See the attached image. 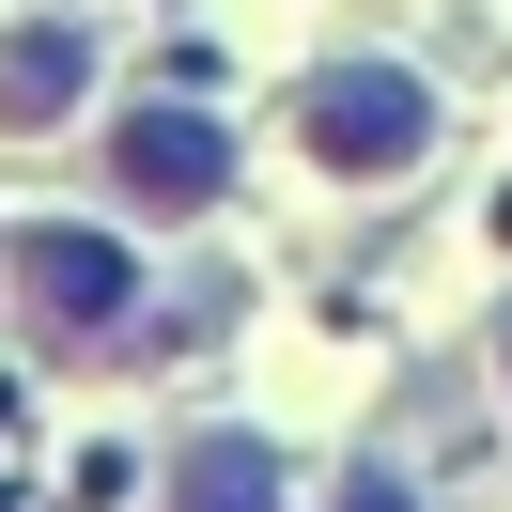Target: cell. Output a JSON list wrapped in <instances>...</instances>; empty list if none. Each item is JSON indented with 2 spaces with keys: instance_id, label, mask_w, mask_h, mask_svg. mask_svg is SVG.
<instances>
[{
  "instance_id": "obj_1",
  "label": "cell",
  "mask_w": 512,
  "mask_h": 512,
  "mask_svg": "<svg viewBox=\"0 0 512 512\" xmlns=\"http://www.w3.org/2000/svg\"><path fill=\"white\" fill-rule=\"evenodd\" d=\"M295 140L373 187V171H404L419 140H435V94H419L404 63H326V78H295Z\"/></svg>"
},
{
  "instance_id": "obj_2",
  "label": "cell",
  "mask_w": 512,
  "mask_h": 512,
  "mask_svg": "<svg viewBox=\"0 0 512 512\" xmlns=\"http://www.w3.org/2000/svg\"><path fill=\"white\" fill-rule=\"evenodd\" d=\"M16 295H32V326H47V342H109V326L140 311V264L109 249V233L32 218V233H16Z\"/></svg>"
},
{
  "instance_id": "obj_3",
  "label": "cell",
  "mask_w": 512,
  "mask_h": 512,
  "mask_svg": "<svg viewBox=\"0 0 512 512\" xmlns=\"http://www.w3.org/2000/svg\"><path fill=\"white\" fill-rule=\"evenodd\" d=\"M109 187L156 202V218H202V202L233 187V140L202 125V109H125V125H109Z\"/></svg>"
},
{
  "instance_id": "obj_4",
  "label": "cell",
  "mask_w": 512,
  "mask_h": 512,
  "mask_svg": "<svg viewBox=\"0 0 512 512\" xmlns=\"http://www.w3.org/2000/svg\"><path fill=\"white\" fill-rule=\"evenodd\" d=\"M78 94H94V32H78V16L0 32V125H16V140H32V125H63Z\"/></svg>"
},
{
  "instance_id": "obj_5",
  "label": "cell",
  "mask_w": 512,
  "mask_h": 512,
  "mask_svg": "<svg viewBox=\"0 0 512 512\" xmlns=\"http://www.w3.org/2000/svg\"><path fill=\"white\" fill-rule=\"evenodd\" d=\"M171 512H280V466H264L249 435H202L187 466H171Z\"/></svg>"
},
{
  "instance_id": "obj_6",
  "label": "cell",
  "mask_w": 512,
  "mask_h": 512,
  "mask_svg": "<svg viewBox=\"0 0 512 512\" xmlns=\"http://www.w3.org/2000/svg\"><path fill=\"white\" fill-rule=\"evenodd\" d=\"M342 512H419V497H404L388 466H357V481H342Z\"/></svg>"
}]
</instances>
